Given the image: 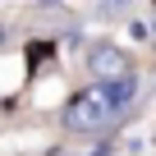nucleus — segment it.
Instances as JSON below:
<instances>
[{"instance_id":"nucleus-4","label":"nucleus","mask_w":156,"mask_h":156,"mask_svg":"<svg viewBox=\"0 0 156 156\" xmlns=\"http://www.w3.org/2000/svg\"><path fill=\"white\" fill-rule=\"evenodd\" d=\"M0 41H5V28H0Z\"/></svg>"},{"instance_id":"nucleus-1","label":"nucleus","mask_w":156,"mask_h":156,"mask_svg":"<svg viewBox=\"0 0 156 156\" xmlns=\"http://www.w3.org/2000/svg\"><path fill=\"white\" fill-rule=\"evenodd\" d=\"M110 115H119V110H115V101H110L106 83L97 78L87 92H78V97L64 106V129H73V133H97V129H106V124H110Z\"/></svg>"},{"instance_id":"nucleus-3","label":"nucleus","mask_w":156,"mask_h":156,"mask_svg":"<svg viewBox=\"0 0 156 156\" xmlns=\"http://www.w3.org/2000/svg\"><path fill=\"white\" fill-rule=\"evenodd\" d=\"M101 83H106V92H110L115 110L133 106V97H138V78H133V69H129V73H119V78H101Z\"/></svg>"},{"instance_id":"nucleus-5","label":"nucleus","mask_w":156,"mask_h":156,"mask_svg":"<svg viewBox=\"0 0 156 156\" xmlns=\"http://www.w3.org/2000/svg\"><path fill=\"white\" fill-rule=\"evenodd\" d=\"M55 156H64V151H55Z\"/></svg>"},{"instance_id":"nucleus-2","label":"nucleus","mask_w":156,"mask_h":156,"mask_svg":"<svg viewBox=\"0 0 156 156\" xmlns=\"http://www.w3.org/2000/svg\"><path fill=\"white\" fill-rule=\"evenodd\" d=\"M87 64H92V78H119V73H129V55H124L119 46H110V41L92 46Z\"/></svg>"}]
</instances>
